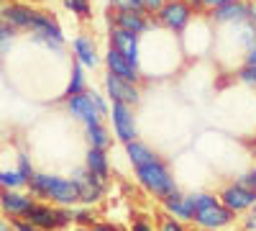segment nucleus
Returning a JSON list of instances; mask_svg holds the SVG:
<instances>
[{
  "label": "nucleus",
  "mask_w": 256,
  "mask_h": 231,
  "mask_svg": "<svg viewBox=\"0 0 256 231\" xmlns=\"http://www.w3.org/2000/svg\"><path fill=\"white\" fill-rule=\"evenodd\" d=\"M28 190L36 198L52 200L54 205H80V185L74 177H62V175H49V172H36L28 180Z\"/></svg>",
  "instance_id": "1"
},
{
  "label": "nucleus",
  "mask_w": 256,
  "mask_h": 231,
  "mask_svg": "<svg viewBox=\"0 0 256 231\" xmlns=\"http://www.w3.org/2000/svg\"><path fill=\"white\" fill-rule=\"evenodd\" d=\"M16 170H18V175L24 177L26 182H28V180H31V177L36 175V170H34V164H31V157H28V154H24V152L18 154V167H16Z\"/></svg>",
  "instance_id": "29"
},
{
  "label": "nucleus",
  "mask_w": 256,
  "mask_h": 231,
  "mask_svg": "<svg viewBox=\"0 0 256 231\" xmlns=\"http://www.w3.org/2000/svg\"><path fill=\"white\" fill-rule=\"evenodd\" d=\"M34 205V198L26 193H18V190H3L0 187V211L10 218H24L26 211Z\"/></svg>",
  "instance_id": "18"
},
{
  "label": "nucleus",
  "mask_w": 256,
  "mask_h": 231,
  "mask_svg": "<svg viewBox=\"0 0 256 231\" xmlns=\"http://www.w3.org/2000/svg\"><path fill=\"white\" fill-rule=\"evenodd\" d=\"M205 18L212 26H228V24H244L254 21V3L251 0H230L226 6H218L205 13Z\"/></svg>",
  "instance_id": "7"
},
{
  "label": "nucleus",
  "mask_w": 256,
  "mask_h": 231,
  "mask_svg": "<svg viewBox=\"0 0 256 231\" xmlns=\"http://www.w3.org/2000/svg\"><path fill=\"white\" fill-rule=\"evenodd\" d=\"M74 182L80 185V205H98L105 198V190H108V182H102L100 177H95L92 172H88L84 167L72 175Z\"/></svg>",
  "instance_id": "13"
},
{
  "label": "nucleus",
  "mask_w": 256,
  "mask_h": 231,
  "mask_svg": "<svg viewBox=\"0 0 256 231\" xmlns=\"http://www.w3.org/2000/svg\"><path fill=\"white\" fill-rule=\"evenodd\" d=\"M108 24L110 29H123L131 31L136 36H144L152 29H156V21L152 16H146L144 11H108Z\"/></svg>",
  "instance_id": "9"
},
{
  "label": "nucleus",
  "mask_w": 256,
  "mask_h": 231,
  "mask_svg": "<svg viewBox=\"0 0 256 231\" xmlns=\"http://www.w3.org/2000/svg\"><path fill=\"white\" fill-rule=\"evenodd\" d=\"M244 65H256V36L251 41V47L246 49V57H244Z\"/></svg>",
  "instance_id": "37"
},
{
  "label": "nucleus",
  "mask_w": 256,
  "mask_h": 231,
  "mask_svg": "<svg viewBox=\"0 0 256 231\" xmlns=\"http://www.w3.org/2000/svg\"><path fill=\"white\" fill-rule=\"evenodd\" d=\"M28 182L18 175V170H0V187L3 190H18V187H26Z\"/></svg>",
  "instance_id": "26"
},
{
  "label": "nucleus",
  "mask_w": 256,
  "mask_h": 231,
  "mask_svg": "<svg viewBox=\"0 0 256 231\" xmlns=\"http://www.w3.org/2000/svg\"><path fill=\"white\" fill-rule=\"evenodd\" d=\"M92 231H118V226H116L113 221H98V223L92 226Z\"/></svg>",
  "instance_id": "38"
},
{
  "label": "nucleus",
  "mask_w": 256,
  "mask_h": 231,
  "mask_svg": "<svg viewBox=\"0 0 256 231\" xmlns=\"http://www.w3.org/2000/svg\"><path fill=\"white\" fill-rule=\"evenodd\" d=\"M38 11L31 8V6H24V3H10V6H3L0 8V21H6V24L16 31H28L31 21Z\"/></svg>",
  "instance_id": "17"
},
{
  "label": "nucleus",
  "mask_w": 256,
  "mask_h": 231,
  "mask_svg": "<svg viewBox=\"0 0 256 231\" xmlns=\"http://www.w3.org/2000/svg\"><path fill=\"white\" fill-rule=\"evenodd\" d=\"M102 88H105V98L110 103H123V106L136 108L141 103V85H134L128 80H120L110 72H105L102 77Z\"/></svg>",
  "instance_id": "10"
},
{
  "label": "nucleus",
  "mask_w": 256,
  "mask_h": 231,
  "mask_svg": "<svg viewBox=\"0 0 256 231\" xmlns=\"http://www.w3.org/2000/svg\"><path fill=\"white\" fill-rule=\"evenodd\" d=\"M62 6L80 21L92 18V0H62Z\"/></svg>",
  "instance_id": "25"
},
{
  "label": "nucleus",
  "mask_w": 256,
  "mask_h": 231,
  "mask_svg": "<svg viewBox=\"0 0 256 231\" xmlns=\"http://www.w3.org/2000/svg\"><path fill=\"white\" fill-rule=\"evenodd\" d=\"M164 3H166V0H141V11L146 13V16H156L162 8H164Z\"/></svg>",
  "instance_id": "34"
},
{
  "label": "nucleus",
  "mask_w": 256,
  "mask_h": 231,
  "mask_svg": "<svg viewBox=\"0 0 256 231\" xmlns=\"http://www.w3.org/2000/svg\"><path fill=\"white\" fill-rule=\"evenodd\" d=\"M74 231H92V228H82V226H77V228H74Z\"/></svg>",
  "instance_id": "41"
},
{
  "label": "nucleus",
  "mask_w": 256,
  "mask_h": 231,
  "mask_svg": "<svg viewBox=\"0 0 256 231\" xmlns=\"http://www.w3.org/2000/svg\"><path fill=\"white\" fill-rule=\"evenodd\" d=\"M72 223L82 228H92L98 223V211L95 205H74L72 208Z\"/></svg>",
  "instance_id": "24"
},
{
  "label": "nucleus",
  "mask_w": 256,
  "mask_h": 231,
  "mask_svg": "<svg viewBox=\"0 0 256 231\" xmlns=\"http://www.w3.org/2000/svg\"><path fill=\"white\" fill-rule=\"evenodd\" d=\"M102 62H105V72H110V75H116V77H120V80L134 82V85H141V82L146 80L138 65L128 62L123 54H118V52H116V49H110V47H108V52H105Z\"/></svg>",
  "instance_id": "14"
},
{
  "label": "nucleus",
  "mask_w": 256,
  "mask_h": 231,
  "mask_svg": "<svg viewBox=\"0 0 256 231\" xmlns=\"http://www.w3.org/2000/svg\"><path fill=\"white\" fill-rule=\"evenodd\" d=\"M126 146V157H128V162H131V167L136 170V167H141V164H146V162H152V159H156L159 154L148 146L146 141H141V139H134V141H128V144H123Z\"/></svg>",
  "instance_id": "21"
},
{
  "label": "nucleus",
  "mask_w": 256,
  "mask_h": 231,
  "mask_svg": "<svg viewBox=\"0 0 256 231\" xmlns=\"http://www.w3.org/2000/svg\"><path fill=\"white\" fill-rule=\"evenodd\" d=\"M6 3H8V0H0V8H3V6H6Z\"/></svg>",
  "instance_id": "42"
},
{
  "label": "nucleus",
  "mask_w": 256,
  "mask_h": 231,
  "mask_svg": "<svg viewBox=\"0 0 256 231\" xmlns=\"http://www.w3.org/2000/svg\"><path fill=\"white\" fill-rule=\"evenodd\" d=\"M131 231H154V223L148 221V218H144V216H134Z\"/></svg>",
  "instance_id": "35"
},
{
  "label": "nucleus",
  "mask_w": 256,
  "mask_h": 231,
  "mask_svg": "<svg viewBox=\"0 0 256 231\" xmlns=\"http://www.w3.org/2000/svg\"><path fill=\"white\" fill-rule=\"evenodd\" d=\"M226 3H230V0H198V3H195V13L198 16H205L208 11L218 8V6H226Z\"/></svg>",
  "instance_id": "32"
},
{
  "label": "nucleus",
  "mask_w": 256,
  "mask_h": 231,
  "mask_svg": "<svg viewBox=\"0 0 256 231\" xmlns=\"http://www.w3.org/2000/svg\"><path fill=\"white\" fill-rule=\"evenodd\" d=\"M72 208L70 205H54V203H38V200H34V205L26 211L24 218L28 223L38 226L41 231H62V228L72 226Z\"/></svg>",
  "instance_id": "4"
},
{
  "label": "nucleus",
  "mask_w": 256,
  "mask_h": 231,
  "mask_svg": "<svg viewBox=\"0 0 256 231\" xmlns=\"http://www.w3.org/2000/svg\"><path fill=\"white\" fill-rule=\"evenodd\" d=\"M254 24H256V6H254Z\"/></svg>",
  "instance_id": "43"
},
{
  "label": "nucleus",
  "mask_w": 256,
  "mask_h": 231,
  "mask_svg": "<svg viewBox=\"0 0 256 231\" xmlns=\"http://www.w3.org/2000/svg\"><path fill=\"white\" fill-rule=\"evenodd\" d=\"M88 93H90L92 103L98 106V111H100L102 116H110V100L105 98V93H98V90H88Z\"/></svg>",
  "instance_id": "31"
},
{
  "label": "nucleus",
  "mask_w": 256,
  "mask_h": 231,
  "mask_svg": "<svg viewBox=\"0 0 256 231\" xmlns=\"http://www.w3.org/2000/svg\"><path fill=\"white\" fill-rule=\"evenodd\" d=\"M134 175H136V182L144 187L148 195H154L156 200H164L166 195H172L174 190H180L172 170H169V164L162 157H156L152 162L136 167Z\"/></svg>",
  "instance_id": "2"
},
{
  "label": "nucleus",
  "mask_w": 256,
  "mask_h": 231,
  "mask_svg": "<svg viewBox=\"0 0 256 231\" xmlns=\"http://www.w3.org/2000/svg\"><path fill=\"white\" fill-rule=\"evenodd\" d=\"M118 231H123V228H118Z\"/></svg>",
  "instance_id": "45"
},
{
  "label": "nucleus",
  "mask_w": 256,
  "mask_h": 231,
  "mask_svg": "<svg viewBox=\"0 0 256 231\" xmlns=\"http://www.w3.org/2000/svg\"><path fill=\"white\" fill-rule=\"evenodd\" d=\"M28 34L34 41H38V44H44L46 49L52 52H62L64 49V31L59 26V21L44 11H38L31 21V26H28Z\"/></svg>",
  "instance_id": "6"
},
{
  "label": "nucleus",
  "mask_w": 256,
  "mask_h": 231,
  "mask_svg": "<svg viewBox=\"0 0 256 231\" xmlns=\"http://www.w3.org/2000/svg\"><path fill=\"white\" fill-rule=\"evenodd\" d=\"M84 141H88V146H92V149L108 152L110 144H113V136L105 129V123H92V126H84Z\"/></svg>",
  "instance_id": "22"
},
{
  "label": "nucleus",
  "mask_w": 256,
  "mask_h": 231,
  "mask_svg": "<svg viewBox=\"0 0 256 231\" xmlns=\"http://www.w3.org/2000/svg\"><path fill=\"white\" fill-rule=\"evenodd\" d=\"M64 106H67V113L80 121L82 126H92V123H102V113L98 111V106L92 103L90 93L84 90L82 95H72V98H64Z\"/></svg>",
  "instance_id": "12"
},
{
  "label": "nucleus",
  "mask_w": 256,
  "mask_h": 231,
  "mask_svg": "<svg viewBox=\"0 0 256 231\" xmlns=\"http://www.w3.org/2000/svg\"><path fill=\"white\" fill-rule=\"evenodd\" d=\"M110 123H113V134L120 144H128L138 139V123H136V113L131 106L123 103H110Z\"/></svg>",
  "instance_id": "11"
},
{
  "label": "nucleus",
  "mask_w": 256,
  "mask_h": 231,
  "mask_svg": "<svg viewBox=\"0 0 256 231\" xmlns=\"http://www.w3.org/2000/svg\"><path fill=\"white\" fill-rule=\"evenodd\" d=\"M0 231H13V226L8 221H0Z\"/></svg>",
  "instance_id": "40"
},
{
  "label": "nucleus",
  "mask_w": 256,
  "mask_h": 231,
  "mask_svg": "<svg viewBox=\"0 0 256 231\" xmlns=\"http://www.w3.org/2000/svg\"><path fill=\"white\" fill-rule=\"evenodd\" d=\"M251 3H254V6H256V0H251Z\"/></svg>",
  "instance_id": "44"
},
{
  "label": "nucleus",
  "mask_w": 256,
  "mask_h": 231,
  "mask_svg": "<svg viewBox=\"0 0 256 231\" xmlns=\"http://www.w3.org/2000/svg\"><path fill=\"white\" fill-rule=\"evenodd\" d=\"M88 90V75H84V67L80 62H74L72 70H70V80H67V88H64V98H72V95H82Z\"/></svg>",
  "instance_id": "23"
},
{
  "label": "nucleus",
  "mask_w": 256,
  "mask_h": 231,
  "mask_svg": "<svg viewBox=\"0 0 256 231\" xmlns=\"http://www.w3.org/2000/svg\"><path fill=\"white\" fill-rule=\"evenodd\" d=\"M10 226H13V231H41L38 226L28 223L26 218H10Z\"/></svg>",
  "instance_id": "36"
},
{
  "label": "nucleus",
  "mask_w": 256,
  "mask_h": 231,
  "mask_svg": "<svg viewBox=\"0 0 256 231\" xmlns=\"http://www.w3.org/2000/svg\"><path fill=\"white\" fill-rule=\"evenodd\" d=\"M72 54H74V62H80L84 70H95V67L100 65L98 44H95V39L88 36V34L74 36V41H72Z\"/></svg>",
  "instance_id": "16"
},
{
  "label": "nucleus",
  "mask_w": 256,
  "mask_h": 231,
  "mask_svg": "<svg viewBox=\"0 0 256 231\" xmlns=\"http://www.w3.org/2000/svg\"><path fill=\"white\" fill-rule=\"evenodd\" d=\"M236 80L248 88H256V65H241L236 70Z\"/></svg>",
  "instance_id": "27"
},
{
  "label": "nucleus",
  "mask_w": 256,
  "mask_h": 231,
  "mask_svg": "<svg viewBox=\"0 0 256 231\" xmlns=\"http://www.w3.org/2000/svg\"><path fill=\"white\" fill-rule=\"evenodd\" d=\"M113 11H141V0H108Z\"/></svg>",
  "instance_id": "33"
},
{
  "label": "nucleus",
  "mask_w": 256,
  "mask_h": 231,
  "mask_svg": "<svg viewBox=\"0 0 256 231\" xmlns=\"http://www.w3.org/2000/svg\"><path fill=\"white\" fill-rule=\"evenodd\" d=\"M195 8H192L187 0H166L164 8L154 16L156 26L169 31V34H184V29L192 24V18H195Z\"/></svg>",
  "instance_id": "5"
},
{
  "label": "nucleus",
  "mask_w": 256,
  "mask_h": 231,
  "mask_svg": "<svg viewBox=\"0 0 256 231\" xmlns=\"http://www.w3.org/2000/svg\"><path fill=\"white\" fill-rule=\"evenodd\" d=\"M84 170L92 172L95 177H100L102 182H108L110 180V157H108V152L88 146V154H84Z\"/></svg>",
  "instance_id": "20"
},
{
  "label": "nucleus",
  "mask_w": 256,
  "mask_h": 231,
  "mask_svg": "<svg viewBox=\"0 0 256 231\" xmlns=\"http://www.w3.org/2000/svg\"><path fill=\"white\" fill-rule=\"evenodd\" d=\"M13 36H16V29H10L6 21H0V54H6L13 47Z\"/></svg>",
  "instance_id": "28"
},
{
  "label": "nucleus",
  "mask_w": 256,
  "mask_h": 231,
  "mask_svg": "<svg viewBox=\"0 0 256 231\" xmlns=\"http://www.w3.org/2000/svg\"><path fill=\"white\" fill-rule=\"evenodd\" d=\"M159 231H187V226H184V221L164 213V216H159Z\"/></svg>",
  "instance_id": "30"
},
{
  "label": "nucleus",
  "mask_w": 256,
  "mask_h": 231,
  "mask_svg": "<svg viewBox=\"0 0 256 231\" xmlns=\"http://www.w3.org/2000/svg\"><path fill=\"white\" fill-rule=\"evenodd\" d=\"M218 198H220V203L228 208V211H233L236 216L254 211V205H256V190L248 187V185H241L238 180L228 182L223 190L218 193Z\"/></svg>",
  "instance_id": "8"
},
{
  "label": "nucleus",
  "mask_w": 256,
  "mask_h": 231,
  "mask_svg": "<svg viewBox=\"0 0 256 231\" xmlns=\"http://www.w3.org/2000/svg\"><path fill=\"white\" fill-rule=\"evenodd\" d=\"M108 44H110V49L123 54L128 62H134V65L141 67V36H136L131 31H123V29H110Z\"/></svg>",
  "instance_id": "15"
},
{
  "label": "nucleus",
  "mask_w": 256,
  "mask_h": 231,
  "mask_svg": "<svg viewBox=\"0 0 256 231\" xmlns=\"http://www.w3.org/2000/svg\"><path fill=\"white\" fill-rule=\"evenodd\" d=\"M244 228L246 231H256V211H248V216L244 218Z\"/></svg>",
  "instance_id": "39"
},
{
  "label": "nucleus",
  "mask_w": 256,
  "mask_h": 231,
  "mask_svg": "<svg viewBox=\"0 0 256 231\" xmlns=\"http://www.w3.org/2000/svg\"><path fill=\"white\" fill-rule=\"evenodd\" d=\"M190 195H192V203H195V218H192L195 226L205 231H220L236 221V213L228 211L218 195L212 193H190Z\"/></svg>",
  "instance_id": "3"
},
{
  "label": "nucleus",
  "mask_w": 256,
  "mask_h": 231,
  "mask_svg": "<svg viewBox=\"0 0 256 231\" xmlns=\"http://www.w3.org/2000/svg\"><path fill=\"white\" fill-rule=\"evenodd\" d=\"M162 205H164V211L169 216H174L184 223L187 221L192 223V218H195V203H192V195H184L182 190H174L172 195H166L162 200Z\"/></svg>",
  "instance_id": "19"
}]
</instances>
